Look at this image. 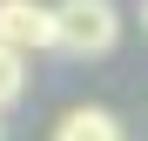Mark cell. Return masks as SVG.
<instances>
[{
    "label": "cell",
    "instance_id": "1",
    "mask_svg": "<svg viewBox=\"0 0 148 141\" xmlns=\"http://www.w3.org/2000/svg\"><path fill=\"white\" fill-rule=\"evenodd\" d=\"M121 40V14L114 0H54V47L74 61H94Z\"/></svg>",
    "mask_w": 148,
    "mask_h": 141
},
{
    "label": "cell",
    "instance_id": "2",
    "mask_svg": "<svg viewBox=\"0 0 148 141\" xmlns=\"http://www.w3.org/2000/svg\"><path fill=\"white\" fill-rule=\"evenodd\" d=\"M0 47L20 61L54 47V7L47 0H0Z\"/></svg>",
    "mask_w": 148,
    "mask_h": 141
},
{
    "label": "cell",
    "instance_id": "3",
    "mask_svg": "<svg viewBox=\"0 0 148 141\" xmlns=\"http://www.w3.org/2000/svg\"><path fill=\"white\" fill-rule=\"evenodd\" d=\"M54 141H128V128H121V114H108V108H67L54 121Z\"/></svg>",
    "mask_w": 148,
    "mask_h": 141
},
{
    "label": "cell",
    "instance_id": "4",
    "mask_svg": "<svg viewBox=\"0 0 148 141\" xmlns=\"http://www.w3.org/2000/svg\"><path fill=\"white\" fill-rule=\"evenodd\" d=\"M20 94H27V61L0 47V114H7V108L20 101Z\"/></svg>",
    "mask_w": 148,
    "mask_h": 141
},
{
    "label": "cell",
    "instance_id": "5",
    "mask_svg": "<svg viewBox=\"0 0 148 141\" xmlns=\"http://www.w3.org/2000/svg\"><path fill=\"white\" fill-rule=\"evenodd\" d=\"M141 14H148V7H141Z\"/></svg>",
    "mask_w": 148,
    "mask_h": 141
}]
</instances>
